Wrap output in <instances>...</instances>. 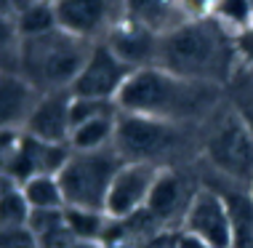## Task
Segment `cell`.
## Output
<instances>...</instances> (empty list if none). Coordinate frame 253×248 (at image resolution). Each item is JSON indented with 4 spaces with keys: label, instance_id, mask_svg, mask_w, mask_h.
<instances>
[{
    "label": "cell",
    "instance_id": "obj_1",
    "mask_svg": "<svg viewBox=\"0 0 253 248\" xmlns=\"http://www.w3.org/2000/svg\"><path fill=\"white\" fill-rule=\"evenodd\" d=\"M224 88L179 78L155 64L131 72L118 94V109L184 126H203L224 104Z\"/></svg>",
    "mask_w": 253,
    "mask_h": 248
},
{
    "label": "cell",
    "instance_id": "obj_2",
    "mask_svg": "<svg viewBox=\"0 0 253 248\" xmlns=\"http://www.w3.org/2000/svg\"><path fill=\"white\" fill-rule=\"evenodd\" d=\"M157 67L195 83L227 88L243 70L237 35L213 16L184 22L160 38Z\"/></svg>",
    "mask_w": 253,
    "mask_h": 248
},
{
    "label": "cell",
    "instance_id": "obj_3",
    "mask_svg": "<svg viewBox=\"0 0 253 248\" xmlns=\"http://www.w3.org/2000/svg\"><path fill=\"white\" fill-rule=\"evenodd\" d=\"M112 147L126 163H147L155 168L195 165L200 160V126L118 112Z\"/></svg>",
    "mask_w": 253,
    "mask_h": 248
},
{
    "label": "cell",
    "instance_id": "obj_4",
    "mask_svg": "<svg viewBox=\"0 0 253 248\" xmlns=\"http://www.w3.org/2000/svg\"><path fill=\"white\" fill-rule=\"evenodd\" d=\"M200 165L218 184L253 190V136L232 104H224L200 126Z\"/></svg>",
    "mask_w": 253,
    "mask_h": 248
},
{
    "label": "cell",
    "instance_id": "obj_5",
    "mask_svg": "<svg viewBox=\"0 0 253 248\" xmlns=\"http://www.w3.org/2000/svg\"><path fill=\"white\" fill-rule=\"evenodd\" d=\"M88 51H91V43L56 27L45 35L22 40L19 75L38 94L70 91Z\"/></svg>",
    "mask_w": 253,
    "mask_h": 248
},
{
    "label": "cell",
    "instance_id": "obj_6",
    "mask_svg": "<svg viewBox=\"0 0 253 248\" xmlns=\"http://www.w3.org/2000/svg\"><path fill=\"white\" fill-rule=\"evenodd\" d=\"M126 163L115 152V147L96 152H72L64 168L59 171V184L64 192V203L72 208L104 211L112 179Z\"/></svg>",
    "mask_w": 253,
    "mask_h": 248
},
{
    "label": "cell",
    "instance_id": "obj_7",
    "mask_svg": "<svg viewBox=\"0 0 253 248\" xmlns=\"http://www.w3.org/2000/svg\"><path fill=\"white\" fill-rule=\"evenodd\" d=\"M53 13H56L59 30L91 46L104 43L126 22L123 0H56Z\"/></svg>",
    "mask_w": 253,
    "mask_h": 248
},
{
    "label": "cell",
    "instance_id": "obj_8",
    "mask_svg": "<svg viewBox=\"0 0 253 248\" xmlns=\"http://www.w3.org/2000/svg\"><path fill=\"white\" fill-rule=\"evenodd\" d=\"M197 179L200 176L192 171V165L160 168L144 208L160 224V230H179L181 227L189 203L197 195V190L203 187V182H197Z\"/></svg>",
    "mask_w": 253,
    "mask_h": 248
},
{
    "label": "cell",
    "instance_id": "obj_9",
    "mask_svg": "<svg viewBox=\"0 0 253 248\" xmlns=\"http://www.w3.org/2000/svg\"><path fill=\"white\" fill-rule=\"evenodd\" d=\"M131 72L133 70L128 64H123L107 43H93L70 91L75 96L118 101V94L123 91L126 80L131 78Z\"/></svg>",
    "mask_w": 253,
    "mask_h": 248
},
{
    "label": "cell",
    "instance_id": "obj_10",
    "mask_svg": "<svg viewBox=\"0 0 253 248\" xmlns=\"http://www.w3.org/2000/svg\"><path fill=\"white\" fill-rule=\"evenodd\" d=\"M179 230L200 238L211 248H232V219L224 195L216 187L203 184L184 213Z\"/></svg>",
    "mask_w": 253,
    "mask_h": 248
},
{
    "label": "cell",
    "instance_id": "obj_11",
    "mask_svg": "<svg viewBox=\"0 0 253 248\" xmlns=\"http://www.w3.org/2000/svg\"><path fill=\"white\" fill-rule=\"evenodd\" d=\"M157 174H160V168H155V165L123 163L120 171L112 179L104 213L109 219H128V216H133V213L144 211Z\"/></svg>",
    "mask_w": 253,
    "mask_h": 248
},
{
    "label": "cell",
    "instance_id": "obj_12",
    "mask_svg": "<svg viewBox=\"0 0 253 248\" xmlns=\"http://www.w3.org/2000/svg\"><path fill=\"white\" fill-rule=\"evenodd\" d=\"M70 155H72L70 144L43 142L38 136L22 131V142H19L16 157H13V163L8 168V176L19 187L32 176H59V171L64 168Z\"/></svg>",
    "mask_w": 253,
    "mask_h": 248
},
{
    "label": "cell",
    "instance_id": "obj_13",
    "mask_svg": "<svg viewBox=\"0 0 253 248\" xmlns=\"http://www.w3.org/2000/svg\"><path fill=\"white\" fill-rule=\"evenodd\" d=\"M70 101H72V91L40 94L32 112H30V120H27L24 131L43 142L70 144V134H72Z\"/></svg>",
    "mask_w": 253,
    "mask_h": 248
},
{
    "label": "cell",
    "instance_id": "obj_14",
    "mask_svg": "<svg viewBox=\"0 0 253 248\" xmlns=\"http://www.w3.org/2000/svg\"><path fill=\"white\" fill-rule=\"evenodd\" d=\"M104 43L115 51L123 64H128L131 70H144V67L157 64V48H160V35L144 30V27L133 22H123L118 30L109 35Z\"/></svg>",
    "mask_w": 253,
    "mask_h": 248
},
{
    "label": "cell",
    "instance_id": "obj_15",
    "mask_svg": "<svg viewBox=\"0 0 253 248\" xmlns=\"http://www.w3.org/2000/svg\"><path fill=\"white\" fill-rule=\"evenodd\" d=\"M126 19L155 35H168L170 30L189 22L187 0H123Z\"/></svg>",
    "mask_w": 253,
    "mask_h": 248
},
{
    "label": "cell",
    "instance_id": "obj_16",
    "mask_svg": "<svg viewBox=\"0 0 253 248\" xmlns=\"http://www.w3.org/2000/svg\"><path fill=\"white\" fill-rule=\"evenodd\" d=\"M38 96L19 72H0V131H24Z\"/></svg>",
    "mask_w": 253,
    "mask_h": 248
},
{
    "label": "cell",
    "instance_id": "obj_17",
    "mask_svg": "<svg viewBox=\"0 0 253 248\" xmlns=\"http://www.w3.org/2000/svg\"><path fill=\"white\" fill-rule=\"evenodd\" d=\"M115 126H118V115L80 123V126H75L72 134H70V149L72 152H96V149L112 147Z\"/></svg>",
    "mask_w": 253,
    "mask_h": 248
},
{
    "label": "cell",
    "instance_id": "obj_18",
    "mask_svg": "<svg viewBox=\"0 0 253 248\" xmlns=\"http://www.w3.org/2000/svg\"><path fill=\"white\" fill-rule=\"evenodd\" d=\"M64 222L70 227V232L75 240H85V243H101L109 224V216L104 211H93V208H64Z\"/></svg>",
    "mask_w": 253,
    "mask_h": 248
},
{
    "label": "cell",
    "instance_id": "obj_19",
    "mask_svg": "<svg viewBox=\"0 0 253 248\" xmlns=\"http://www.w3.org/2000/svg\"><path fill=\"white\" fill-rule=\"evenodd\" d=\"M22 192L32 211H53L67 208L64 192H61L59 176H32L22 184Z\"/></svg>",
    "mask_w": 253,
    "mask_h": 248
},
{
    "label": "cell",
    "instance_id": "obj_20",
    "mask_svg": "<svg viewBox=\"0 0 253 248\" xmlns=\"http://www.w3.org/2000/svg\"><path fill=\"white\" fill-rule=\"evenodd\" d=\"M13 22H16V30L22 35V40L45 35V32L59 27L53 5H30V8H22V11L13 13Z\"/></svg>",
    "mask_w": 253,
    "mask_h": 248
},
{
    "label": "cell",
    "instance_id": "obj_21",
    "mask_svg": "<svg viewBox=\"0 0 253 248\" xmlns=\"http://www.w3.org/2000/svg\"><path fill=\"white\" fill-rule=\"evenodd\" d=\"M224 91H227V101L237 112V118L243 120V126L248 128V134L253 136V83H251L248 75H245V70L237 72Z\"/></svg>",
    "mask_w": 253,
    "mask_h": 248
},
{
    "label": "cell",
    "instance_id": "obj_22",
    "mask_svg": "<svg viewBox=\"0 0 253 248\" xmlns=\"http://www.w3.org/2000/svg\"><path fill=\"white\" fill-rule=\"evenodd\" d=\"M211 16L216 22H221L235 35H240L253 24V11L248 0H213V13Z\"/></svg>",
    "mask_w": 253,
    "mask_h": 248
},
{
    "label": "cell",
    "instance_id": "obj_23",
    "mask_svg": "<svg viewBox=\"0 0 253 248\" xmlns=\"http://www.w3.org/2000/svg\"><path fill=\"white\" fill-rule=\"evenodd\" d=\"M32 216V208L27 203L22 187H13L5 195H0V230L8 227H27Z\"/></svg>",
    "mask_w": 253,
    "mask_h": 248
},
{
    "label": "cell",
    "instance_id": "obj_24",
    "mask_svg": "<svg viewBox=\"0 0 253 248\" xmlns=\"http://www.w3.org/2000/svg\"><path fill=\"white\" fill-rule=\"evenodd\" d=\"M22 35L13 16H0V72H19Z\"/></svg>",
    "mask_w": 253,
    "mask_h": 248
},
{
    "label": "cell",
    "instance_id": "obj_25",
    "mask_svg": "<svg viewBox=\"0 0 253 248\" xmlns=\"http://www.w3.org/2000/svg\"><path fill=\"white\" fill-rule=\"evenodd\" d=\"M118 101L112 99H91V96H75L70 101V118H72V128L80 123L96 120V118H109V115H118Z\"/></svg>",
    "mask_w": 253,
    "mask_h": 248
},
{
    "label": "cell",
    "instance_id": "obj_26",
    "mask_svg": "<svg viewBox=\"0 0 253 248\" xmlns=\"http://www.w3.org/2000/svg\"><path fill=\"white\" fill-rule=\"evenodd\" d=\"M0 248H38V240L30 227H8L0 230Z\"/></svg>",
    "mask_w": 253,
    "mask_h": 248
},
{
    "label": "cell",
    "instance_id": "obj_27",
    "mask_svg": "<svg viewBox=\"0 0 253 248\" xmlns=\"http://www.w3.org/2000/svg\"><path fill=\"white\" fill-rule=\"evenodd\" d=\"M19 142H22V131H0V174L8 176V168L19 149Z\"/></svg>",
    "mask_w": 253,
    "mask_h": 248
},
{
    "label": "cell",
    "instance_id": "obj_28",
    "mask_svg": "<svg viewBox=\"0 0 253 248\" xmlns=\"http://www.w3.org/2000/svg\"><path fill=\"white\" fill-rule=\"evenodd\" d=\"M176 243H179V230H160L141 248H176Z\"/></svg>",
    "mask_w": 253,
    "mask_h": 248
},
{
    "label": "cell",
    "instance_id": "obj_29",
    "mask_svg": "<svg viewBox=\"0 0 253 248\" xmlns=\"http://www.w3.org/2000/svg\"><path fill=\"white\" fill-rule=\"evenodd\" d=\"M176 248H211V246L203 243L200 238H195V235H189V232L179 230V243H176Z\"/></svg>",
    "mask_w": 253,
    "mask_h": 248
},
{
    "label": "cell",
    "instance_id": "obj_30",
    "mask_svg": "<svg viewBox=\"0 0 253 248\" xmlns=\"http://www.w3.org/2000/svg\"><path fill=\"white\" fill-rule=\"evenodd\" d=\"M56 0H13V13L22 11V8H30V5H53Z\"/></svg>",
    "mask_w": 253,
    "mask_h": 248
},
{
    "label": "cell",
    "instance_id": "obj_31",
    "mask_svg": "<svg viewBox=\"0 0 253 248\" xmlns=\"http://www.w3.org/2000/svg\"><path fill=\"white\" fill-rule=\"evenodd\" d=\"M72 248H104V243H85V240H78Z\"/></svg>",
    "mask_w": 253,
    "mask_h": 248
},
{
    "label": "cell",
    "instance_id": "obj_32",
    "mask_svg": "<svg viewBox=\"0 0 253 248\" xmlns=\"http://www.w3.org/2000/svg\"><path fill=\"white\" fill-rule=\"evenodd\" d=\"M243 70H245V75L251 78V83H253V59L248 61V64H243Z\"/></svg>",
    "mask_w": 253,
    "mask_h": 248
},
{
    "label": "cell",
    "instance_id": "obj_33",
    "mask_svg": "<svg viewBox=\"0 0 253 248\" xmlns=\"http://www.w3.org/2000/svg\"><path fill=\"white\" fill-rule=\"evenodd\" d=\"M248 3H251V11H253V0H248Z\"/></svg>",
    "mask_w": 253,
    "mask_h": 248
}]
</instances>
